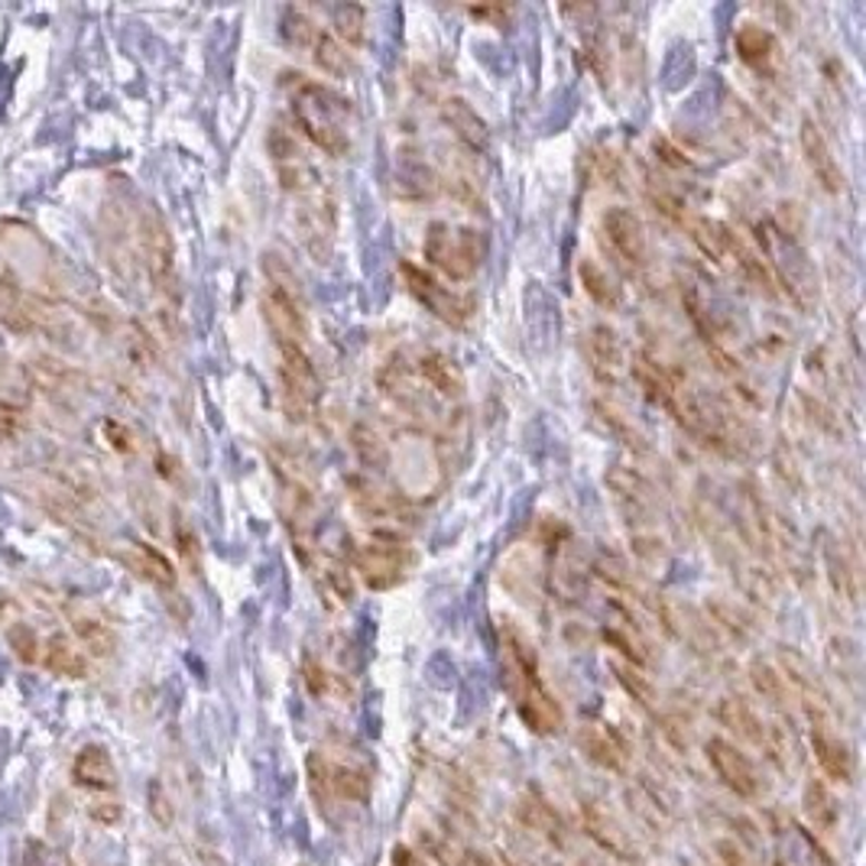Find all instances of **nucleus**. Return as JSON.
Segmentation results:
<instances>
[{
	"label": "nucleus",
	"instance_id": "nucleus-1",
	"mask_svg": "<svg viewBox=\"0 0 866 866\" xmlns=\"http://www.w3.org/2000/svg\"><path fill=\"white\" fill-rule=\"evenodd\" d=\"M500 639H503V675H507V688L517 701V711L523 723L530 727L532 733L539 737H552L562 730V705L555 701V695L545 688L542 675H539V662H535V653L526 643V636L517 629L513 624L503 620V629H500Z\"/></svg>",
	"mask_w": 866,
	"mask_h": 866
},
{
	"label": "nucleus",
	"instance_id": "nucleus-2",
	"mask_svg": "<svg viewBox=\"0 0 866 866\" xmlns=\"http://www.w3.org/2000/svg\"><path fill=\"white\" fill-rule=\"evenodd\" d=\"M295 79L289 85L292 97V117L299 131L328 156H344L351 149V101L332 92L328 85L305 79V75H289Z\"/></svg>",
	"mask_w": 866,
	"mask_h": 866
},
{
	"label": "nucleus",
	"instance_id": "nucleus-3",
	"mask_svg": "<svg viewBox=\"0 0 866 866\" xmlns=\"http://www.w3.org/2000/svg\"><path fill=\"white\" fill-rule=\"evenodd\" d=\"M422 253L438 273L455 283L471 280L483 263V238L474 228H455L448 221H435L426 231Z\"/></svg>",
	"mask_w": 866,
	"mask_h": 866
},
{
	"label": "nucleus",
	"instance_id": "nucleus-4",
	"mask_svg": "<svg viewBox=\"0 0 866 866\" xmlns=\"http://www.w3.org/2000/svg\"><path fill=\"white\" fill-rule=\"evenodd\" d=\"M140 247H144L146 270L153 286L166 299H179V270H176V241L166 218L156 208L140 215Z\"/></svg>",
	"mask_w": 866,
	"mask_h": 866
},
{
	"label": "nucleus",
	"instance_id": "nucleus-5",
	"mask_svg": "<svg viewBox=\"0 0 866 866\" xmlns=\"http://www.w3.org/2000/svg\"><path fill=\"white\" fill-rule=\"evenodd\" d=\"M283 364H280V380H283V406L289 419L302 422L322 399V380L315 364L309 361L305 347H280Z\"/></svg>",
	"mask_w": 866,
	"mask_h": 866
},
{
	"label": "nucleus",
	"instance_id": "nucleus-6",
	"mask_svg": "<svg viewBox=\"0 0 866 866\" xmlns=\"http://www.w3.org/2000/svg\"><path fill=\"white\" fill-rule=\"evenodd\" d=\"M399 273H403V280H406L409 295H413L416 302H422V305L432 312L435 319H441L445 325H455V328H461V325L471 319V309H474V305H471V299H468V295H461V292H455V289L441 286L432 273H426L422 267H416V263L403 260V263H399Z\"/></svg>",
	"mask_w": 866,
	"mask_h": 866
},
{
	"label": "nucleus",
	"instance_id": "nucleus-7",
	"mask_svg": "<svg viewBox=\"0 0 866 866\" xmlns=\"http://www.w3.org/2000/svg\"><path fill=\"white\" fill-rule=\"evenodd\" d=\"M601 228L604 238L611 243L614 257L626 263L629 270L646 267L649 260V238H646V225L639 221V215L626 205H614L601 215Z\"/></svg>",
	"mask_w": 866,
	"mask_h": 866
},
{
	"label": "nucleus",
	"instance_id": "nucleus-8",
	"mask_svg": "<svg viewBox=\"0 0 866 866\" xmlns=\"http://www.w3.org/2000/svg\"><path fill=\"white\" fill-rule=\"evenodd\" d=\"M409 562H413V555L406 552V545H399V542H384V539H371L367 545L357 549L354 568H357V575L364 577L367 587H374V591H389V587H396V584L406 577Z\"/></svg>",
	"mask_w": 866,
	"mask_h": 866
},
{
	"label": "nucleus",
	"instance_id": "nucleus-9",
	"mask_svg": "<svg viewBox=\"0 0 866 866\" xmlns=\"http://www.w3.org/2000/svg\"><path fill=\"white\" fill-rule=\"evenodd\" d=\"M705 757L711 763L714 775L721 779L723 785L737 795V799H760V775H757V766L753 760L730 740L723 737H711L705 743Z\"/></svg>",
	"mask_w": 866,
	"mask_h": 866
},
{
	"label": "nucleus",
	"instance_id": "nucleus-10",
	"mask_svg": "<svg viewBox=\"0 0 866 866\" xmlns=\"http://www.w3.org/2000/svg\"><path fill=\"white\" fill-rule=\"evenodd\" d=\"M581 827L614 860H624V864H636L639 860V844L633 841V834L626 831L624 821L617 818L611 808H604L601 802H584L581 805Z\"/></svg>",
	"mask_w": 866,
	"mask_h": 866
},
{
	"label": "nucleus",
	"instance_id": "nucleus-11",
	"mask_svg": "<svg viewBox=\"0 0 866 866\" xmlns=\"http://www.w3.org/2000/svg\"><path fill=\"white\" fill-rule=\"evenodd\" d=\"M260 309H263V319H267V325H270L280 347H302L305 344L309 325H305V302L299 295L267 286L263 299H260Z\"/></svg>",
	"mask_w": 866,
	"mask_h": 866
},
{
	"label": "nucleus",
	"instance_id": "nucleus-12",
	"mask_svg": "<svg viewBox=\"0 0 866 866\" xmlns=\"http://www.w3.org/2000/svg\"><path fill=\"white\" fill-rule=\"evenodd\" d=\"M812 730H808V740H812V753L818 760L824 779L837 782V785H847L854 779V757L847 750V743L841 740V733L834 730L831 718H808Z\"/></svg>",
	"mask_w": 866,
	"mask_h": 866
},
{
	"label": "nucleus",
	"instance_id": "nucleus-13",
	"mask_svg": "<svg viewBox=\"0 0 866 866\" xmlns=\"http://www.w3.org/2000/svg\"><path fill=\"white\" fill-rule=\"evenodd\" d=\"M799 144H802L805 163H808V169H812V176H815V182H818L821 189L831 195L844 192V169H841L837 156L831 153V146H827V140H824L821 127L812 121V117L802 121Z\"/></svg>",
	"mask_w": 866,
	"mask_h": 866
},
{
	"label": "nucleus",
	"instance_id": "nucleus-14",
	"mask_svg": "<svg viewBox=\"0 0 866 866\" xmlns=\"http://www.w3.org/2000/svg\"><path fill=\"white\" fill-rule=\"evenodd\" d=\"M772 860L775 866H827L815 837L792 818L779 821L772 831Z\"/></svg>",
	"mask_w": 866,
	"mask_h": 866
},
{
	"label": "nucleus",
	"instance_id": "nucleus-15",
	"mask_svg": "<svg viewBox=\"0 0 866 866\" xmlns=\"http://www.w3.org/2000/svg\"><path fill=\"white\" fill-rule=\"evenodd\" d=\"M72 779H75V785H82L88 792H114L117 789V766H114L107 747H101V743L82 747L72 760Z\"/></svg>",
	"mask_w": 866,
	"mask_h": 866
},
{
	"label": "nucleus",
	"instance_id": "nucleus-16",
	"mask_svg": "<svg viewBox=\"0 0 866 866\" xmlns=\"http://www.w3.org/2000/svg\"><path fill=\"white\" fill-rule=\"evenodd\" d=\"M577 747L581 753L607 772H624L626 770V747L624 740L611 730V727H601V723H587L577 730Z\"/></svg>",
	"mask_w": 866,
	"mask_h": 866
},
{
	"label": "nucleus",
	"instance_id": "nucleus-17",
	"mask_svg": "<svg viewBox=\"0 0 866 866\" xmlns=\"http://www.w3.org/2000/svg\"><path fill=\"white\" fill-rule=\"evenodd\" d=\"M718 721H721L727 730H733L740 740H747V743L766 750V730H770V727L763 723V718H760L740 695L721 698V705H718Z\"/></svg>",
	"mask_w": 866,
	"mask_h": 866
},
{
	"label": "nucleus",
	"instance_id": "nucleus-18",
	"mask_svg": "<svg viewBox=\"0 0 866 866\" xmlns=\"http://www.w3.org/2000/svg\"><path fill=\"white\" fill-rule=\"evenodd\" d=\"M69 624H72L75 639H79L92 656H97V659H111V656H114V649H117V633L111 629V624H107L104 617H97L95 611L75 607V611L69 614Z\"/></svg>",
	"mask_w": 866,
	"mask_h": 866
},
{
	"label": "nucleus",
	"instance_id": "nucleus-19",
	"mask_svg": "<svg viewBox=\"0 0 866 866\" xmlns=\"http://www.w3.org/2000/svg\"><path fill=\"white\" fill-rule=\"evenodd\" d=\"M441 117H445V124L455 131V137H458L461 144H468L471 149H478V153L487 149L490 131H487L481 114H478L465 97H448V101L441 104Z\"/></svg>",
	"mask_w": 866,
	"mask_h": 866
},
{
	"label": "nucleus",
	"instance_id": "nucleus-20",
	"mask_svg": "<svg viewBox=\"0 0 866 866\" xmlns=\"http://www.w3.org/2000/svg\"><path fill=\"white\" fill-rule=\"evenodd\" d=\"M0 325L10 335H33L36 332L33 305L10 277H0Z\"/></svg>",
	"mask_w": 866,
	"mask_h": 866
},
{
	"label": "nucleus",
	"instance_id": "nucleus-21",
	"mask_svg": "<svg viewBox=\"0 0 866 866\" xmlns=\"http://www.w3.org/2000/svg\"><path fill=\"white\" fill-rule=\"evenodd\" d=\"M517 818L523 821L532 834L545 837L549 844L565 847V827H562V818L555 815V808H552L542 795L526 792V795L520 799V805H517Z\"/></svg>",
	"mask_w": 866,
	"mask_h": 866
},
{
	"label": "nucleus",
	"instance_id": "nucleus-22",
	"mask_svg": "<svg viewBox=\"0 0 866 866\" xmlns=\"http://www.w3.org/2000/svg\"><path fill=\"white\" fill-rule=\"evenodd\" d=\"M419 374H422L426 384L438 389L441 396L458 399V396L465 393V374H461V367H458L448 354H441V351H429V354L419 357Z\"/></svg>",
	"mask_w": 866,
	"mask_h": 866
},
{
	"label": "nucleus",
	"instance_id": "nucleus-23",
	"mask_svg": "<svg viewBox=\"0 0 866 866\" xmlns=\"http://www.w3.org/2000/svg\"><path fill=\"white\" fill-rule=\"evenodd\" d=\"M127 565L140 577H146L149 584H156V587H173V584H176L173 562H169L159 549H153L149 542H134V545H131Z\"/></svg>",
	"mask_w": 866,
	"mask_h": 866
},
{
	"label": "nucleus",
	"instance_id": "nucleus-24",
	"mask_svg": "<svg viewBox=\"0 0 866 866\" xmlns=\"http://www.w3.org/2000/svg\"><path fill=\"white\" fill-rule=\"evenodd\" d=\"M587 351H591V361L597 371H604L607 377H617L624 371V344L617 332L611 325H594L591 335H587Z\"/></svg>",
	"mask_w": 866,
	"mask_h": 866
},
{
	"label": "nucleus",
	"instance_id": "nucleus-25",
	"mask_svg": "<svg viewBox=\"0 0 866 866\" xmlns=\"http://www.w3.org/2000/svg\"><path fill=\"white\" fill-rule=\"evenodd\" d=\"M40 662L46 666V672L59 675V678H85V675H88L85 656H82L65 636L46 639V646H43V653H40Z\"/></svg>",
	"mask_w": 866,
	"mask_h": 866
},
{
	"label": "nucleus",
	"instance_id": "nucleus-26",
	"mask_svg": "<svg viewBox=\"0 0 866 866\" xmlns=\"http://www.w3.org/2000/svg\"><path fill=\"white\" fill-rule=\"evenodd\" d=\"M577 280H581L584 292L594 299V305L611 309V312L620 309V289L614 286V280L607 277V270H604L597 260L581 257V263H577Z\"/></svg>",
	"mask_w": 866,
	"mask_h": 866
},
{
	"label": "nucleus",
	"instance_id": "nucleus-27",
	"mask_svg": "<svg viewBox=\"0 0 866 866\" xmlns=\"http://www.w3.org/2000/svg\"><path fill=\"white\" fill-rule=\"evenodd\" d=\"M802 808L818 831H834L837 824V799L824 779H808L802 792Z\"/></svg>",
	"mask_w": 866,
	"mask_h": 866
},
{
	"label": "nucleus",
	"instance_id": "nucleus-28",
	"mask_svg": "<svg viewBox=\"0 0 866 866\" xmlns=\"http://www.w3.org/2000/svg\"><path fill=\"white\" fill-rule=\"evenodd\" d=\"M611 672H614V678L620 681V688H624L626 695H629L639 708H656L659 691H656V685L649 681V675H643L639 666H633V662H626V659H611Z\"/></svg>",
	"mask_w": 866,
	"mask_h": 866
},
{
	"label": "nucleus",
	"instance_id": "nucleus-29",
	"mask_svg": "<svg viewBox=\"0 0 866 866\" xmlns=\"http://www.w3.org/2000/svg\"><path fill=\"white\" fill-rule=\"evenodd\" d=\"M688 231H691V241L698 243L708 257H714V260H723L733 250V241H737L730 228H723L721 221H711V218H691Z\"/></svg>",
	"mask_w": 866,
	"mask_h": 866
},
{
	"label": "nucleus",
	"instance_id": "nucleus-30",
	"mask_svg": "<svg viewBox=\"0 0 866 866\" xmlns=\"http://www.w3.org/2000/svg\"><path fill=\"white\" fill-rule=\"evenodd\" d=\"M733 46H737V55L747 62V65H766L772 59V43L770 30H763L760 23H743L737 33H733Z\"/></svg>",
	"mask_w": 866,
	"mask_h": 866
},
{
	"label": "nucleus",
	"instance_id": "nucleus-31",
	"mask_svg": "<svg viewBox=\"0 0 866 866\" xmlns=\"http://www.w3.org/2000/svg\"><path fill=\"white\" fill-rule=\"evenodd\" d=\"M435 176L432 169L413 156H403L399 159V173H396V192L406 195V198H432L435 192Z\"/></svg>",
	"mask_w": 866,
	"mask_h": 866
},
{
	"label": "nucleus",
	"instance_id": "nucleus-32",
	"mask_svg": "<svg viewBox=\"0 0 866 866\" xmlns=\"http://www.w3.org/2000/svg\"><path fill=\"white\" fill-rule=\"evenodd\" d=\"M312 59H315V65H319L322 72H328V75H335V79L354 75V59H351L347 46H341L335 36H328V33H319V36H315Z\"/></svg>",
	"mask_w": 866,
	"mask_h": 866
},
{
	"label": "nucleus",
	"instance_id": "nucleus-33",
	"mask_svg": "<svg viewBox=\"0 0 866 866\" xmlns=\"http://www.w3.org/2000/svg\"><path fill=\"white\" fill-rule=\"evenodd\" d=\"M750 681H753V688L760 691V698L770 708L782 711L789 705V685H785V678H782V672L775 666L763 662V659H753L750 662Z\"/></svg>",
	"mask_w": 866,
	"mask_h": 866
},
{
	"label": "nucleus",
	"instance_id": "nucleus-34",
	"mask_svg": "<svg viewBox=\"0 0 866 866\" xmlns=\"http://www.w3.org/2000/svg\"><path fill=\"white\" fill-rule=\"evenodd\" d=\"M733 257H737V267H740V273L753 283V286L760 289V292H766V295H779V289H775V277H772V270L763 263V257L757 253V250H750L747 243L733 241V250H730Z\"/></svg>",
	"mask_w": 866,
	"mask_h": 866
},
{
	"label": "nucleus",
	"instance_id": "nucleus-35",
	"mask_svg": "<svg viewBox=\"0 0 866 866\" xmlns=\"http://www.w3.org/2000/svg\"><path fill=\"white\" fill-rule=\"evenodd\" d=\"M328 789L332 795L344 802H367L371 799V779L364 772L351 770V766H335L328 772Z\"/></svg>",
	"mask_w": 866,
	"mask_h": 866
},
{
	"label": "nucleus",
	"instance_id": "nucleus-36",
	"mask_svg": "<svg viewBox=\"0 0 866 866\" xmlns=\"http://www.w3.org/2000/svg\"><path fill=\"white\" fill-rule=\"evenodd\" d=\"M824 559H827V568H831L827 575H831L834 591H837L841 597H847V601H857V575H854V568L847 565L844 549L837 552V545L827 542V545H824Z\"/></svg>",
	"mask_w": 866,
	"mask_h": 866
},
{
	"label": "nucleus",
	"instance_id": "nucleus-37",
	"mask_svg": "<svg viewBox=\"0 0 866 866\" xmlns=\"http://www.w3.org/2000/svg\"><path fill=\"white\" fill-rule=\"evenodd\" d=\"M7 646L13 649V656L23 662V666H36L40 662V653H43V643L36 636V629L27 624H10L7 626Z\"/></svg>",
	"mask_w": 866,
	"mask_h": 866
},
{
	"label": "nucleus",
	"instance_id": "nucleus-38",
	"mask_svg": "<svg viewBox=\"0 0 866 866\" xmlns=\"http://www.w3.org/2000/svg\"><path fill=\"white\" fill-rule=\"evenodd\" d=\"M173 535H176V549H179V555H182V562H186V568L198 575L201 572V545H198V535L195 530L182 520V517H176V526H173Z\"/></svg>",
	"mask_w": 866,
	"mask_h": 866
},
{
	"label": "nucleus",
	"instance_id": "nucleus-39",
	"mask_svg": "<svg viewBox=\"0 0 866 866\" xmlns=\"http://www.w3.org/2000/svg\"><path fill=\"white\" fill-rule=\"evenodd\" d=\"M322 30L302 13V10H286V17H283V36H286L292 46H309L315 43V36H319Z\"/></svg>",
	"mask_w": 866,
	"mask_h": 866
},
{
	"label": "nucleus",
	"instance_id": "nucleus-40",
	"mask_svg": "<svg viewBox=\"0 0 866 866\" xmlns=\"http://www.w3.org/2000/svg\"><path fill=\"white\" fill-rule=\"evenodd\" d=\"M267 149H270V156H273V163H277V166L292 163V159H302V149H299L295 137L289 134L283 124L270 127V134H267Z\"/></svg>",
	"mask_w": 866,
	"mask_h": 866
},
{
	"label": "nucleus",
	"instance_id": "nucleus-41",
	"mask_svg": "<svg viewBox=\"0 0 866 866\" xmlns=\"http://www.w3.org/2000/svg\"><path fill=\"white\" fill-rule=\"evenodd\" d=\"M364 7H337L335 10V27L337 33L351 43V46H357L361 40H364Z\"/></svg>",
	"mask_w": 866,
	"mask_h": 866
},
{
	"label": "nucleus",
	"instance_id": "nucleus-42",
	"mask_svg": "<svg viewBox=\"0 0 866 866\" xmlns=\"http://www.w3.org/2000/svg\"><path fill=\"white\" fill-rule=\"evenodd\" d=\"M354 451L361 455V461H364V465H377V468H384L386 465L384 441L371 432V429H364V426H357V429H354Z\"/></svg>",
	"mask_w": 866,
	"mask_h": 866
},
{
	"label": "nucleus",
	"instance_id": "nucleus-43",
	"mask_svg": "<svg viewBox=\"0 0 866 866\" xmlns=\"http://www.w3.org/2000/svg\"><path fill=\"white\" fill-rule=\"evenodd\" d=\"M594 568H597V575L604 577L607 584L633 591V572H629V565H626L624 559H617V555H601Z\"/></svg>",
	"mask_w": 866,
	"mask_h": 866
},
{
	"label": "nucleus",
	"instance_id": "nucleus-44",
	"mask_svg": "<svg viewBox=\"0 0 866 866\" xmlns=\"http://www.w3.org/2000/svg\"><path fill=\"white\" fill-rule=\"evenodd\" d=\"M711 611H714V617L721 620L733 636H740V639H747L750 633H753V624L747 620V614H740V611H733L730 604H723V601H714L711 604Z\"/></svg>",
	"mask_w": 866,
	"mask_h": 866
},
{
	"label": "nucleus",
	"instance_id": "nucleus-45",
	"mask_svg": "<svg viewBox=\"0 0 866 866\" xmlns=\"http://www.w3.org/2000/svg\"><path fill=\"white\" fill-rule=\"evenodd\" d=\"M101 432L107 438V445L114 448V451H121V455H134V432L124 426V422H117V419H107L104 426H101Z\"/></svg>",
	"mask_w": 866,
	"mask_h": 866
},
{
	"label": "nucleus",
	"instance_id": "nucleus-46",
	"mask_svg": "<svg viewBox=\"0 0 866 866\" xmlns=\"http://www.w3.org/2000/svg\"><path fill=\"white\" fill-rule=\"evenodd\" d=\"M721 857L727 866H763L760 857L750 847H743L740 841H721Z\"/></svg>",
	"mask_w": 866,
	"mask_h": 866
},
{
	"label": "nucleus",
	"instance_id": "nucleus-47",
	"mask_svg": "<svg viewBox=\"0 0 866 866\" xmlns=\"http://www.w3.org/2000/svg\"><path fill=\"white\" fill-rule=\"evenodd\" d=\"M302 678H305V685H309V691H312L315 698L328 691V672H325L315 659H305V666H302Z\"/></svg>",
	"mask_w": 866,
	"mask_h": 866
},
{
	"label": "nucleus",
	"instance_id": "nucleus-48",
	"mask_svg": "<svg viewBox=\"0 0 866 866\" xmlns=\"http://www.w3.org/2000/svg\"><path fill=\"white\" fill-rule=\"evenodd\" d=\"M23 429V419H20V413L17 409H10V406H0V441H10L13 435Z\"/></svg>",
	"mask_w": 866,
	"mask_h": 866
},
{
	"label": "nucleus",
	"instance_id": "nucleus-49",
	"mask_svg": "<svg viewBox=\"0 0 866 866\" xmlns=\"http://www.w3.org/2000/svg\"><path fill=\"white\" fill-rule=\"evenodd\" d=\"M88 815H92V821H97V824H107V827L124 818L121 805H114V802H97V805H92V808H88Z\"/></svg>",
	"mask_w": 866,
	"mask_h": 866
},
{
	"label": "nucleus",
	"instance_id": "nucleus-50",
	"mask_svg": "<svg viewBox=\"0 0 866 866\" xmlns=\"http://www.w3.org/2000/svg\"><path fill=\"white\" fill-rule=\"evenodd\" d=\"M653 146H656L659 159H662V163H669V166H675V169H688V166H691V163H688V159H685V156H681L675 146L666 144V140H659V137H656V144Z\"/></svg>",
	"mask_w": 866,
	"mask_h": 866
},
{
	"label": "nucleus",
	"instance_id": "nucleus-51",
	"mask_svg": "<svg viewBox=\"0 0 866 866\" xmlns=\"http://www.w3.org/2000/svg\"><path fill=\"white\" fill-rule=\"evenodd\" d=\"M461 866H497V864H490V860H487L483 854H474V851H468V854H465V864H461Z\"/></svg>",
	"mask_w": 866,
	"mask_h": 866
},
{
	"label": "nucleus",
	"instance_id": "nucleus-52",
	"mask_svg": "<svg viewBox=\"0 0 866 866\" xmlns=\"http://www.w3.org/2000/svg\"><path fill=\"white\" fill-rule=\"evenodd\" d=\"M10 611H13V601H10L7 594H0V617H3V614H10Z\"/></svg>",
	"mask_w": 866,
	"mask_h": 866
},
{
	"label": "nucleus",
	"instance_id": "nucleus-53",
	"mask_svg": "<svg viewBox=\"0 0 866 866\" xmlns=\"http://www.w3.org/2000/svg\"><path fill=\"white\" fill-rule=\"evenodd\" d=\"M503 866H513V864H510V860H503Z\"/></svg>",
	"mask_w": 866,
	"mask_h": 866
}]
</instances>
